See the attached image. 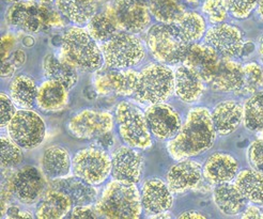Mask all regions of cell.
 <instances>
[{"mask_svg": "<svg viewBox=\"0 0 263 219\" xmlns=\"http://www.w3.org/2000/svg\"><path fill=\"white\" fill-rule=\"evenodd\" d=\"M178 218L182 219V218H206V216L200 212H197V211H187V212H184V213H181Z\"/></svg>", "mask_w": 263, "mask_h": 219, "instance_id": "obj_49", "label": "cell"}, {"mask_svg": "<svg viewBox=\"0 0 263 219\" xmlns=\"http://www.w3.org/2000/svg\"><path fill=\"white\" fill-rule=\"evenodd\" d=\"M40 3H43V4H49L51 2H54V0H39Z\"/></svg>", "mask_w": 263, "mask_h": 219, "instance_id": "obj_55", "label": "cell"}, {"mask_svg": "<svg viewBox=\"0 0 263 219\" xmlns=\"http://www.w3.org/2000/svg\"><path fill=\"white\" fill-rule=\"evenodd\" d=\"M6 3H11V4H18L21 2H23V0H5Z\"/></svg>", "mask_w": 263, "mask_h": 219, "instance_id": "obj_53", "label": "cell"}, {"mask_svg": "<svg viewBox=\"0 0 263 219\" xmlns=\"http://www.w3.org/2000/svg\"><path fill=\"white\" fill-rule=\"evenodd\" d=\"M172 26L180 40L187 45L198 43L204 37L208 30L204 17L194 11H186Z\"/></svg>", "mask_w": 263, "mask_h": 219, "instance_id": "obj_30", "label": "cell"}, {"mask_svg": "<svg viewBox=\"0 0 263 219\" xmlns=\"http://www.w3.org/2000/svg\"><path fill=\"white\" fill-rule=\"evenodd\" d=\"M211 111L205 107L192 108L178 134L167 143L168 154L179 162L187 160L211 149L216 140Z\"/></svg>", "mask_w": 263, "mask_h": 219, "instance_id": "obj_1", "label": "cell"}, {"mask_svg": "<svg viewBox=\"0 0 263 219\" xmlns=\"http://www.w3.org/2000/svg\"><path fill=\"white\" fill-rule=\"evenodd\" d=\"M44 72L47 79L57 82L71 90L78 81V70L62 56H49L44 62Z\"/></svg>", "mask_w": 263, "mask_h": 219, "instance_id": "obj_32", "label": "cell"}, {"mask_svg": "<svg viewBox=\"0 0 263 219\" xmlns=\"http://www.w3.org/2000/svg\"><path fill=\"white\" fill-rule=\"evenodd\" d=\"M146 43L154 59L167 66L183 63L190 46L180 40L172 25L161 23L151 26Z\"/></svg>", "mask_w": 263, "mask_h": 219, "instance_id": "obj_7", "label": "cell"}, {"mask_svg": "<svg viewBox=\"0 0 263 219\" xmlns=\"http://www.w3.org/2000/svg\"><path fill=\"white\" fill-rule=\"evenodd\" d=\"M148 8L157 23L166 25L177 23L186 12L181 0H149Z\"/></svg>", "mask_w": 263, "mask_h": 219, "instance_id": "obj_34", "label": "cell"}, {"mask_svg": "<svg viewBox=\"0 0 263 219\" xmlns=\"http://www.w3.org/2000/svg\"><path fill=\"white\" fill-rule=\"evenodd\" d=\"M149 218H161V219H169L173 218L172 214L168 212H163V213H159V214H154V215H150Z\"/></svg>", "mask_w": 263, "mask_h": 219, "instance_id": "obj_50", "label": "cell"}, {"mask_svg": "<svg viewBox=\"0 0 263 219\" xmlns=\"http://www.w3.org/2000/svg\"><path fill=\"white\" fill-rule=\"evenodd\" d=\"M248 160L255 170L263 172V138L255 140L249 147Z\"/></svg>", "mask_w": 263, "mask_h": 219, "instance_id": "obj_42", "label": "cell"}, {"mask_svg": "<svg viewBox=\"0 0 263 219\" xmlns=\"http://www.w3.org/2000/svg\"><path fill=\"white\" fill-rule=\"evenodd\" d=\"M8 136L25 150L40 147L46 136V124L35 111L20 109L8 124Z\"/></svg>", "mask_w": 263, "mask_h": 219, "instance_id": "obj_9", "label": "cell"}, {"mask_svg": "<svg viewBox=\"0 0 263 219\" xmlns=\"http://www.w3.org/2000/svg\"><path fill=\"white\" fill-rule=\"evenodd\" d=\"M118 132L126 146L138 150H148L152 147V133L146 113L137 105L128 101L118 104L115 112Z\"/></svg>", "mask_w": 263, "mask_h": 219, "instance_id": "obj_5", "label": "cell"}, {"mask_svg": "<svg viewBox=\"0 0 263 219\" xmlns=\"http://www.w3.org/2000/svg\"><path fill=\"white\" fill-rule=\"evenodd\" d=\"M174 72L175 94L177 97L187 104L198 102L205 90V83L202 77L183 63L177 67Z\"/></svg>", "mask_w": 263, "mask_h": 219, "instance_id": "obj_21", "label": "cell"}, {"mask_svg": "<svg viewBox=\"0 0 263 219\" xmlns=\"http://www.w3.org/2000/svg\"><path fill=\"white\" fill-rule=\"evenodd\" d=\"M202 172L210 184L230 183L239 173V162L228 153L217 152L205 161Z\"/></svg>", "mask_w": 263, "mask_h": 219, "instance_id": "obj_20", "label": "cell"}, {"mask_svg": "<svg viewBox=\"0 0 263 219\" xmlns=\"http://www.w3.org/2000/svg\"><path fill=\"white\" fill-rule=\"evenodd\" d=\"M49 187L59 189L68 195L74 207L93 204L98 198V189L96 186L85 182L84 180L74 174L52 180L49 183Z\"/></svg>", "mask_w": 263, "mask_h": 219, "instance_id": "obj_23", "label": "cell"}, {"mask_svg": "<svg viewBox=\"0 0 263 219\" xmlns=\"http://www.w3.org/2000/svg\"><path fill=\"white\" fill-rule=\"evenodd\" d=\"M257 11H258L259 16L263 19V0H259V4H258V7H257Z\"/></svg>", "mask_w": 263, "mask_h": 219, "instance_id": "obj_51", "label": "cell"}, {"mask_svg": "<svg viewBox=\"0 0 263 219\" xmlns=\"http://www.w3.org/2000/svg\"><path fill=\"white\" fill-rule=\"evenodd\" d=\"M248 202L263 207V172L254 168L239 171L233 182Z\"/></svg>", "mask_w": 263, "mask_h": 219, "instance_id": "obj_33", "label": "cell"}, {"mask_svg": "<svg viewBox=\"0 0 263 219\" xmlns=\"http://www.w3.org/2000/svg\"><path fill=\"white\" fill-rule=\"evenodd\" d=\"M243 79L242 64L233 59L221 57L218 67L205 84L214 91L238 93L243 86Z\"/></svg>", "mask_w": 263, "mask_h": 219, "instance_id": "obj_19", "label": "cell"}, {"mask_svg": "<svg viewBox=\"0 0 263 219\" xmlns=\"http://www.w3.org/2000/svg\"><path fill=\"white\" fill-rule=\"evenodd\" d=\"M86 29L98 43H104L118 31L114 19L106 12L97 13L86 25Z\"/></svg>", "mask_w": 263, "mask_h": 219, "instance_id": "obj_36", "label": "cell"}, {"mask_svg": "<svg viewBox=\"0 0 263 219\" xmlns=\"http://www.w3.org/2000/svg\"><path fill=\"white\" fill-rule=\"evenodd\" d=\"M73 207V202L68 195L59 189L48 187L39 201L35 216L40 219H61L69 215Z\"/></svg>", "mask_w": 263, "mask_h": 219, "instance_id": "obj_26", "label": "cell"}, {"mask_svg": "<svg viewBox=\"0 0 263 219\" xmlns=\"http://www.w3.org/2000/svg\"><path fill=\"white\" fill-rule=\"evenodd\" d=\"M41 170L48 181L67 176L72 171L69 152L61 146H50L42 154Z\"/></svg>", "mask_w": 263, "mask_h": 219, "instance_id": "obj_27", "label": "cell"}, {"mask_svg": "<svg viewBox=\"0 0 263 219\" xmlns=\"http://www.w3.org/2000/svg\"><path fill=\"white\" fill-rule=\"evenodd\" d=\"M37 86L31 76L20 74L9 85V95L20 109L31 110L35 105Z\"/></svg>", "mask_w": 263, "mask_h": 219, "instance_id": "obj_31", "label": "cell"}, {"mask_svg": "<svg viewBox=\"0 0 263 219\" xmlns=\"http://www.w3.org/2000/svg\"><path fill=\"white\" fill-rule=\"evenodd\" d=\"M229 14L236 19H246L257 9L259 0H226Z\"/></svg>", "mask_w": 263, "mask_h": 219, "instance_id": "obj_40", "label": "cell"}, {"mask_svg": "<svg viewBox=\"0 0 263 219\" xmlns=\"http://www.w3.org/2000/svg\"><path fill=\"white\" fill-rule=\"evenodd\" d=\"M183 2L189 3V4H197L199 2V0H183Z\"/></svg>", "mask_w": 263, "mask_h": 219, "instance_id": "obj_54", "label": "cell"}, {"mask_svg": "<svg viewBox=\"0 0 263 219\" xmlns=\"http://www.w3.org/2000/svg\"><path fill=\"white\" fill-rule=\"evenodd\" d=\"M15 71V67L13 66V63L11 62H7L6 60L4 61L3 66H2V77L4 78H7V77H10L13 75Z\"/></svg>", "mask_w": 263, "mask_h": 219, "instance_id": "obj_48", "label": "cell"}, {"mask_svg": "<svg viewBox=\"0 0 263 219\" xmlns=\"http://www.w3.org/2000/svg\"><path fill=\"white\" fill-rule=\"evenodd\" d=\"M46 180L43 172L35 167L25 166L11 180V194L20 203L34 204L45 194Z\"/></svg>", "mask_w": 263, "mask_h": 219, "instance_id": "obj_12", "label": "cell"}, {"mask_svg": "<svg viewBox=\"0 0 263 219\" xmlns=\"http://www.w3.org/2000/svg\"><path fill=\"white\" fill-rule=\"evenodd\" d=\"M243 123L251 132L263 131V91L255 92L243 106Z\"/></svg>", "mask_w": 263, "mask_h": 219, "instance_id": "obj_35", "label": "cell"}, {"mask_svg": "<svg viewBox=\"0 0 263 219\" xmlns=\"http://www.w3.org/2000/svg\"><path fill=\"white\" fill-rule=\"evenodd\" d=\"M72 173L91 185H101L111 175V155L97 147L77 151L72 158Z\"/></svg>", "mask_w": 263, "mask_h": 219, "instance_id": "obj_8", "label": "cell"}, {"mask_svg": "<svg viewBox=\"0 0 263 219\" xmlns=\"http://www.w3.org/2000/svg\"><path fill=\"white\" fill-rule=\"evenodd\" d=\"M241 217L243 219H263V210L260 208V205L257 207V204L253 203L244 209Z\"/></svg>", "mask_w": 263, "mask_h": 219, "instance_id": "obj_44", "label": "cell"}, {"mask_svg": "<svg viewBox=\"0 0 263 219\" xmlns=\"http://www.w3.org/2000/svg\"><path fill=\"white\" fill-rule=\"evenodd\" d=\"M99 214L96 207L92 204L88 205H76L71 211V218L73 219H84V218H99Z\"/></svg>", "mask_w": 263, "mask_h": 219, "instance_id": "obj_43", "label": "cell"}, {"mask_svg": "<svg viewBox=\"0 0 263 219\" xmlns=\"http://www.w3.org/2000/svg\"><path fill=\"white\" fill-rule=\"evenodd\" d=\"M107 13L118 30L134 34L146 30L152 18L148 5L140 0H112Z\"/></svg>", "mask_w": 263, "mask_h": 219, "instance_id": "obj_10", "label": "cell"}, {"mask_svg": "<svg viewBox=\"0 0 263 219\" xmlns=\"http://www.w3.org/2000/svg\"><path fill=\"white\" fill-rule=\"evenodd\" d=\"M244 79L243 86L238 94L252 95L259 91L263 86V70L256 62H249L243 66Z\"/></svg>", "mask_w": 263, "mask_h": 219, "instance_id": "obj_37", "label": "cell"}, {"mask_svg": "<svg viewBox=\"0 0 263 219\" xmlns=\"http://www.w3.org/2000/svg\"><path fill=\"white\" fill-rule=\"evenodd\" d=\"M95 207L100 217L109 219H136L143 211L136 184L115 178L105 186Z\"/></svg>", "mask_w": 263, "mask_h": 219, "instance_id": "obj_2", "label": "cell"}, {"mask_svg": "<svg viewBox=\"0 0 263 219\" xmlns=\"http://www.w3.org/2000/svg\"><path fill=\"white\" fill-rule=\"evenodd\" d=\"M98 73L95 77L93 86L98 94L117 96H134L139 73L135 70L109 69Z\"/></svg>", "mask_w": 263, "mask_h": 219, "instance_id": "obj_14", "label": "cell"}, {"mask_svg": "<svg viewBox=\"0 0 263 219\" xmlns=\"http://www.w3.org/2000/svg\"><path fill=\"white\" fill-rule=\"evenodd\" d=\"M6 217L7 218H33V215L31 212L21 210L16 205H12V207H8L6 211Z\"/></svg>", "mask_w": 263, "mask_h": 219, "instance_id": "obj_45", "label": "cell"}, {"mask_svg": "<svg viewBox=\"0 0 263 219\" xmlns=\"http://www.w3.org/2000/svg\"><path fill=\"white\" fill-rule=\"evenodd\" d=\"M203 42L213 47L220 56L230 59L242 57L246 43L242 30L228 23L210 27L205 32Z\"/></svg>", "mask_w": 263, "mask_h": 219, "instance_id": "obj_13", "label": "cell"}, {"mask_svg": "<svg viewBox=\"0 0 263 219\" xmlns=\"http://www.w3.org/2000/svg\"><path fill=\"white\" fill-rule=\"evenodd\" d=\"M97 144H99V146L102 147V149L105 148V147H106V148L111 147L112 144H114L111 132L105 134V135H102L99 138H97Z\"/></svg>", "mask_w": 263, "mask_h": 219, "instance_id": "obj_47", "label": "cell"}, {"mask_svg": "<svg viewBox=\"0 0 263 219\" xmlns=\"http://www.w3.org/2000/svg\"><path fill=\"white\" fill-rule=\"evenodd\" d=\"M175 92V72L163 63H151L138 75L135 101L141 104L165 103Z\"/></svg>", "mask_w": 263, "mask_h": 219, "instance_id": "obj_4", "label": "cell"}, {"mask_svg": "<svg viewBox=\"0 0 263 219\" xmlns=\"http://www.w3.org/2000/svg\"><path fill=\"white\" fill-rule=\"evenodd\" d=\"M202 12L208 21L213 25L225 23L229 15L226 0H204Z\"/></svg>", "mask_w": 263, "mask_h": 219, "instance_id": "obj_39", "label": "cell"}, {"mask_svg": "<svg viewBox=\"0 0 263 219\" xmlns=\"http://www.w3.org/2000/svg\"><path fill=\"white\" fill-rule=\"evenodd\" d=\"M101 50L106 68L132 69L146 57V48L140 38L126 31L118 30L108 41L102 43Z\"/></svg>", "mask_w": 263, "mask_h": 219, "instance_id": "obj_6", "label": "cell"}, {"mask_svg": "<svg viewBox=\"0 0 263 219\" xmlns=\"http://www.w3.org/2000/svg\"><path fill=\"white\" fill-rule=\"evenodd\" d=\"M114 128V115L105 110L84 109L70 119L68 130L76 139H97L110 133Z\"/></svg>", "mask_w": 263, "mask_h": 219, "instance_id": "obj_11", "label": "cell"}, {"mask_svg": "<svg viewBox=\"0 0 263 219\" xmlns=\"http://www.w3.org/2000/svg\"><path fill=\"white\" fill-rule=\"evenodd\" d=\"M69 91L63 85L46 79L37 88L35 105L44 112H59L68 105Z\"/></svg>", "mask_w": 263, "mask_h": 219, "instance_id": "obj_25", "label": "cell"}, {"mask_svg": "<svg viewBox=\"0 0 263 219\" xmlns=\"http://www.w3.org/2000/svg\"><path fill=\"white\" fill-rule=\"evenodd\" d=\"M16 107L17 106L14 104L10 95L2 92L0 94V127H2V130L8 126L12 118L17 112Z\"/></svg>", "mask_w": 263, "mask_h": 219, "instance_id": "obj_41", "label": "cell"}, {"mask_svg": "<svg viewBox=\"0 0 263 219\" xmlns=\"http://www.w3.org/2000/svg\"><path fill=\"white\" fill-rule=\"evenodd\" d=\"M211 117L216 133L227 136L238 130L243 122V107L232 99L222 101L213 108Z\"/></svg>", "mask_w": 263, "mask_h": 219, "instance_id": "obj_24", "label": "cell"}, {"mask_svg": "<svg viewBox=\"0 0 263 219\" xmlns=\"http://www.w3.org/2000/svg\"><path fill=\"white\" fill-rule=\"evenodd\" d=\"M13 43H14V38H13L12 34H11V36H10V34H8L2 38V59L4 61L7 59L9 50H10V48H12Z\"/></svg>", "mask_w": 263, "mask_h": 219, "instance_id": "obj_46", "label": "cell"}, {"mask_svg": "<svg viewBox=\"0 0 263 219\" xmlns=\"http://www.w3.org/2000/svg\"><path fill=\"white\" fill-rule=\"evenodd\" d=\"M146 117L152 136L160 141H169L173 139L182 126L179 112L168 104L149 105L146 110Z\"/></svg>", "mask_w": 263, "mask_h": 219, "instance_id": "obj_15", "label": "cell"}, {"mask_svg": "<svg viewBox=\"0 0 263 219\" xmlns=\"http://www.w3.org/2000/svg\"><path fill=\"white\" fill-rule=\"evenodd\" d=\"M60 50V56L78 71L96 72L104 64L101 46L82 26H73L64 32Z\"/></svg>", "mask_w": 263, "mask_h": 219, "instance_id": "obj_3", "label": "cell"}, {"mask_svg": "<svg viewBox=\"0 0 263 219\" xmlns=\"http://www.w3.org/2000/svg\"><path fill=\"white\" fill-rule=\"evenodd\" d=\"M143 211L148 215L168 212L174 205V192L161 178L147 180L140 190Z\"/></svg>", "mask_w": 263, "mask_h": 219, "instance_id": "obj_18", "label": "cell"}, {"mask_svg": "<svg viewBox=\"0 0 263 219\" xmlns=\"http://www.w3.org/2000/svg\"><path fill=\"white\" fill-rule=\"evenodd\" d=\"M0 144H2V168H15L23 162V148H21L9 136H2V143Z\"/></svg>", "mask_w": 263, "mask_h": 219, "instance_id": "obj_38", "label": "cell"}, {"mask_svg": "<svg viewBox=\"0 0 263 219\" xmlns=\"http://www.w3.org/2000/svg\"><path fill=\"white\" fill-rule=\"evenodd\" d=\"M213 200L217 209L228 216L242 214L248 202L238 186L231 182L215 185Z\"/></svg>", "mask_w": 263, "mask_h": 219, "instance_id": "obj_28", "label": "cell"}, {"mask_svg": "<svg viewBox=\"0 0 263 219\" xmlns=\"http://www.w3.org/2000/svg\"><path fill=\"white\" fill-rule=\"evenodd\" d=\"M222 56L210 45L203 43H194L189 46L183 64L192 68L198 73L204 83L215 72Z\"/></svg>", "mask_w": 263, "mask_h": 219, "instance_id": "obj_22", "label": "cell"}, {"mask_svg": "<svg viewBox=\"0 0 263 219\" xmlns=\"http://www.w3.org/2000/svg\"><path fill=\"white\" fill-rule=\"evenodd\" d=\"M259 56L263 63V37L260 40V44H259Z\"/></svg>", "mask_w": 263, "mask_h": 219, "instance_id": "obj_52", "label": "cell"}, {"mask_svg": "<svg viewBox=\"0 0 263 219\" xmlns=\"http://www.w3.org/2000/svg\"><path fill=\"white\" fill-rule=\"evenodd\" d=\"M143 157L140 150L122 146L111 154V176L118 181L137 184L142 175Z\"/></svg>", "mask_w": 263, "mask_h": 219, "instance_id": "obj_16", "label": "cell"}, {"mask_svg": "<svg viewBox=\"0 0 263 219\" xmlns=\"http://www.w3.org/2000/svg\"><path fill=\"white\" fill-rule=\"evenodd\" d=\"M57 10L75 26H85L98 13L99 0H55Z\"/></svg>", "mask_w": 263, "mask_h": 219, "instance_id": "obj_29", "label": "cell"}, {"mask_svg": "<svg viewBox=\"0 0 263 219\" xmlns=\"http://www.w3.org/2000/svg\"><path fill=\"white\" fill-rule=\"evenodd\" d=\"M201 165L192 158L179 161L167 172V185L174 194H184L198 187L202 181Z\"/></svg>", "mask_w": 263, "mask_h": 219, "instance_id": "obj_17", "label": "cell"}]
</instances>
